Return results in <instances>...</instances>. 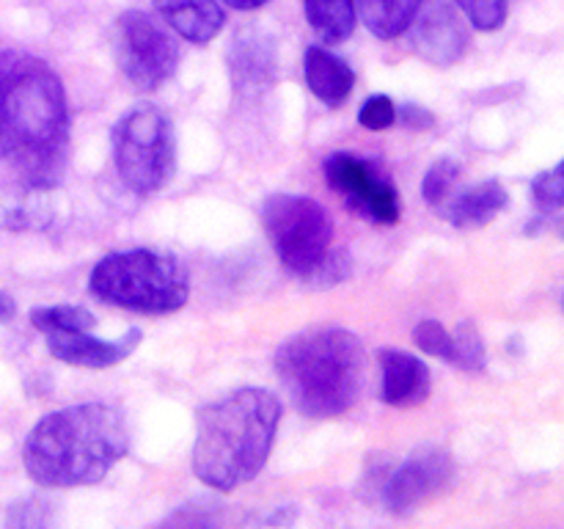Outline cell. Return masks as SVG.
<instances>
[{
    "mask_svg": "<svg viewBox=\"0 0 564 529\" xmlns=\"http://www.w3.org/2000/svg\"><path fill=\"white\" fill-rule=\"evenodd\" d=\"M562 237H564V226H562Z\"/></svg>",
    "mask_w": 564,
    "mask_h": 529,
    "instance_id": "30",
    "label": "cell"
},
{
    "mask_svg": "<svg viewBox=\"0 0 564 529\" xmlns=\"http://www.w3.org/2000/svg\"><path fill=\"white\" fill-rule=\"evenodd\" d=\"M127 446L130 430L121 411L105 402H83L44 417L28 433L22 463L42 488H80L108 477Z\"/></svg>",
    "mask_w": 564,
    "mask_h": 529,
    "instance_id": "2",
    "label": "cell"
},
{
    "mask_svg": "<svg viewBox=\"0 0 564 529\" xmlns=\"http://www.w3.org/2000/svg\"><path fill=\"white\" fill-rule=\"evenodd\" d=\"M452 457L438 446H422L413 452L394 474L383 483V505L394 516H408L422 501L438 494L452 483Z\"/></svg>",
    "mask_w": 564,
    "mask_h": 529,
    "instance_id": "11",
    "label": "cell"
},
{
    "mask_svg": "<svg viewBox=\"0 0 564 529\" xmlns=\"http://www.w3.org/2000/svg\"><path fill=\"white\" fill-rule=\"evenodd\" d=\"M413 342H416L419 350L430 353V356H438L444 361H449L452 356V334L438 323V320H422V323L413 328Z\"/></svg>",
    "mask_w": 564,
    "mask_h": 529,
    "instance_id": "25",
    "label": "cell"
},
{
    "mask_svg": "<svg viewBox=\"0 0 564 529\" xmlns=\"http://www.w3.org/2000/svg\"><path fill=\"white\" fill-rule=\"evenodd\" d=\"M477 31H499L507 22L510 0H452Z\"/></svg>",
    "mask_w": 564,
    "mask_h": 529,
    "instance_id": "23",
    "label": "cell"
},
{
    "mask_svg": "<svg viewBox=\"0 0 564 529\" xmlns=\"http://www.w3.org/2000/svg\"><path fill=\"white\" fill-rule=\"evenodd\" d=\"M31 323L42 334H58V331H91L97 317L80 306H36L31 312Z\"/></svg>",
    "mask_w": 564,
    "mask_h": 529,
    "instance_id": "20",
    "label": "cell"
},
{
    "mask_svg": "<svg viewBox=\"0 0 564 529\" xmlns=\"http://www.w3.org/2000/svg\"><path fill=\"white\" fill-rule=\"evenodd\" d=\"M235 88H264L275 75V47L268 33L248 28L229 47Z\"/></svg>",
    "mask_w": 564,
    "mask_h": 529,
    "instance_id": "14",
    "label": "cell"
},
{
    "mask_svg": "<svg viewBox=\"0 0 564 529\" xmlns=\"http://www.w3.org/2000/svg\"><path fill=\"white\" fill-rule=\"evenodd\" d=\"M411 50L430 66H452L466 55L471 33L452 0H422L411 22Z\"/></svg>",
    "mask_w": 564,
    "mask_h": 529,
    "instance_id": "10",
    "label": "cell"
},
{
    "mask_svg": "<svg viewBox=\"0 0 564 529\" xmlns=\"http://www.w3.org/2000/svg\"><path fill=\"white\" fill-rule=\"evenodd\" d=\"M262 220L273 251L292 273L308 279L325 262L334 224L323 204L308 196L279 193L264 202Z\"/></svg>",
    "mask_w": 564,
    "mask_h": 529,
    "instance_id": "7",
    "label": "cell"
},
{
    "mask_svg": "<svg viewBox=\"0 0 564 529\" xmlns=\"http://www.w3.org/2000/svg\"><path fill=\"white\" fill-rule=\"evenodd\" d=\"M358 121H361V127H367V130H389L397 121V105L391 102L386 94H375V97H369L367 102L361 105V110H358Z\"/></svg>",
    "mask_w": 564,
    "mask_h": 529,
    "instance_id": "26",
    "label": "cell"
},
{
    "mask_svg": "<svg viewBox=\"0 0 564 529\" xmlns=\"http://www.w3.org/2000/svg\"><path fill=\"white\" fill-rule=\"evenodd\" d=\"M400 121L408 127V130L422 132L435 125V116L430 114L427 108H419V105H405V108L400 110Z\"/></svg>",
    "mask_w": 564,
    "mask_h": 529,
    "instance_id": "27",
    "label": "cell"
},
{
    "mask_svg": "<svg viewBox=\"0 0 564 529\" xmlns=\"http://www.w3.org/2000/svg\"><path fill=\"white\" fill-rule=\"evenodd\" d=\"M303 69H306V83L314 97L323 99L330 108H339L352 94V86H356V72L350 69V64L330 53V50L317 47V44L306 50Z\"/></svg>",
    "mask_w": 564,
    "mask_h": 529,
    "instance_id": "16",
    "label": "cell"
},
{
    "mask_svg": "<svg viewBox=\"0 0 564 529\" xmlns=\"http://www.w3.org/2000/svg\"><path fill=\"white\" fill-rule=\"evenodd\" d=\"M532 198L543 213H556L564 207V160L556 169L545 171L534 180Z\"/></svg>",
    "mask_w": 564,
    "mask_h": 529,
    "instance_id": "24",
    "label": "cell"
},
{
    "mask_svg": "<svg viewBox=\"0 0 564 529\" xmlns=\"http://www.w3.org/2000/svg\"><path fill=\"white\" fill-rule=\"evenodd\" d=\"M69 158V110L61 77L36 55L0 53V163L47 191Z\"/></svg>",
    "mask_w": 564,
    "mask_h": 529,
    "instance_id": "1",
    "label": "cell"
},
{
    "mask_svg": "<svg viewBox=\"0 0 564 529\" xmlns=\"http://www.w3.org/2000/svg\"><path fill=\"white\" fill-rule=\"evenodd\" d=\"M361 20L378 39H397L411 28L422 0H356Z\"/></svg>",
    "mask_w": 564,
    "mask_h": 529,
    "instance_id": "19",
    "label": "cell"
},
{
    "mask_svg": "<svg viewBox=\"0 0 564 529\" xmlns=\"http://www.w3.org/2000/svg\"><path fill=\"white\" fill-rule=\"evenodd\" d=\"M226 3L237 11H253V9H262L268 0H226Z\"/></svg>",
    "mask_w": 564,
    "mask_h": 529,
    "instance_id": "29",
    "label": "cell"
},
{
    "mask_svg": "<svg viewBox=\"0 0 564 529\" xmlns=\"http://www.w3.org/2000/svg\"><path fill=\"white\" fill-rule=\"evenodd\" d=\"M113 50L119 69L138 91L163 86L180 64V47L171 28L147 11H124L116 20Z\"/></svg>",
    "mask_w": 564,
    "mask_h": 529,
    "instance_id": "8",
    "label": "cell"
},
{
    "mask_svg": "<svg viewBox=\"0 0 564 529\" xmlns=\"http://www.w3.org/2000/svg\"><path fill=\"white\" fill-rule=\"evenodd\" d=\"M110 143L121 182L138 196L158 193L174 174V132L160 108L138 105L121 116Z\"/></svg>",
    "mask_w": 564,
    "mask_h": 529,
    "instance_id": "6",
    "label": "cell"
},
{
    "mask_svg": "<svg viewBox=\"0 0 564 529\" xmlns=\"http://www.w3.org/2000/svg\"><path fill=\"white\" fill-rule=\"evenodd\" d=\"M165 25L191 44H207L224 28L226 14L218 0H154Z\"/></svg>",
    "mask_w": 564,
    "mask_h": 529,
    "instance_id": "15",
    "label": "cell"
},
{
    "mask_svg": "<svg viewBox=\"0 0 564 529\" xmlns=\"http://www.w3.org/2000/svg\"><path fill=\"white\" fill-rule=\"evenodd\" d=\"M449 364H455L463 373H485L488 367V356H485V342L479 331L471 323L457 325V334L452 336V356Z\"/></svg>",
    "mask_w": 564,
    "mask_h": 529,
    "instance_id": "21",
    "label": "cell"
},
{
    "mask_svg": "<svg viewBox=\"0 0 564 529\" xmlns=\"http://www.w3.org/2000/svg\"><path fill=\"white\" fill-rule=\"evenodd\" d=\"M380 369H383V402L394 408H416L433 391L430 367L413 353L386 347L380 350Z\"/></svg>",
    "mask_w": 564,
    "mask_h": 529,
    "instance_id": "13",
    "label": "cell"
},
{
    "mask_svg": "<svg viewBox=\"0 0 564 529\" xmlns=\"http://www.w3.org/2000/svg\"><path fill=\"white\" fill-rule=\"evenodd\" d=\"M17 314V301L9 295V292L0 290V323H11Z\"/></svg>",
    "mask_w": 564,
    "mask_h": 529,
    "instance_id": "28",
    "label": "cell"
},
{
    "mask_svg": "<svg viewBox=\"0 0 564 529\" xmlns=\"http://www.w3.org/2000/svg\"><path fill=\"white\" fill-rule=\"evenodd\" d=\"M308 25L325 44H339L356 31V0H303Z\"/></svg>",
    "mask_w": 564,
    "mask_h": 529,
    "instance_id": "18",
    "label": "cell"
},
{
    "mask_svg": "<svg viewBox=\"0 0 564 529\" xmlns=\"http://www.w3.org/2000/svg\"><path fill=\"white\" fill-rule=\"evenodd\" d=\"M507 204H510V193L505 191V185L496 180H488L452 196L441 213L455 226L468 229V226H488Z\"/></svg>",
    "mask_w": 564,
    "mask_h": 529,
    "instance_id": "17",
    "label": "cell"
},
{
    "mask_svg": "<svg viewBox=\"0 0 564 529\" xmlns=\"http://www.w3.org/2000/svg\"><path fill=\"white\" fill-rule=\"evenodd\" d=\"M281 413L279 397L253 386L204 406L196 419L193 474L220 494L251 483L273 452Z\"/></svg>",
    "mask_w": 564,
    "mask_h": 529,
    "instance_id": "3",
    "label": "cell"
},
{
    "mask_svg": "<svg viewBox=\"0 0 564 529\" xmlns=\"http://www.w3.org/2000/svg\"><path fill=\"white\" fill-rule=\"evenodd\" d=\"M88 287L97 301L138 314L180 312L191 298V279L180 259L149 248L99 259Z\"/></svg>",
    "mask_w": 564,
    "mask_h": 529,
    "instance_id": "5",
    "label": "cell"
},
{
    "mask_svg": "<svg viewBox=\"0 0 564 529\" xmlns=\"http://www.w3.org/2000/svg\"><path fill=\"white\" fill-rule=\"evenodd\" d=\"M562 309H564V301H562Z\"/></svg>",
    "mask_w": 564,
    "mask_h": 529,
    "instance_id": "31",
    "label": "cell"
},
{
    "mask_svg": "<svg viewBox=\"0 0 564 529\" xmlns=\"http://www.w3.org/2000/svg\"><path fill=\"white\" fill-rule=\"evenodd\" d=\"M325 180L336 193L345 196L356 213L372 218L375 224L394 226L402 215L400 191L394 182L369 160L350 152H334L325 160Z\"/></svg>",
    "mask_w": 564,
    "mask_h": 529,
    "instance_id": "9",
    "label": "cell"
},
{
    "mask_svg": "<svg viewBox=\"0 0 564 529\" xmlns=\"http://www.w3.org/2000/svg\"><path fill=\"white\" fill-rule=\"evenodd\" d=\"M44 339H47V350L58 361L72 364V367L105 369L130 358L135 347L141 345L143 334L141 328H130L121 339L105 342L88 331H58V334H44Z\"/></svg>",
    "mask_w": 564,
    "mask_h": 529,
    "instance_id": "12",
    "label": "cell"
},
{
    "mask_svg": "<svg viewBox=\"0 0 564 529\" xmlns=\"http://www.w3.org/2000/svg\"><path fill=\"white\" fill-rule=\"evenodd\" d=\"M367 356L352 331L306 328L275 350V375L292 406L312 419L341 417L358 402Z\"/></svg>",
    "mask_w": 564,
    "mask_h": 529,
    "instance_id": "4",
    "label": "cell"
},
{
    "mask_svg": "<svg viewBox=\"0 0 564 529\" xmlns=\"http://www.w3.org/2000/svg\"><path fill=\"white\" fill-rule=\"evenodd\" d=\"M457 176H460V165L449 158H441L438 163L430 165L427 176L422 182V196L430 207L444 209L446 202L455 196V185Z\"/></svg>",
    "mask_w": 564,
    "mask_h": 529,
    "instance_id": "22",
    "label": "cell"
}]
</instances>
